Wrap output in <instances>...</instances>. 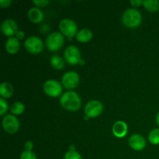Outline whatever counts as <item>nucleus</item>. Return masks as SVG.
Here are the masks:
<instances>
[{"mask_svg":"<svg viewBox=\"0 0 159 159\" xmlns=\"http://www.w3.org/2000/svg\"><path fill=\"white\" fill-rule=\"evenodd\" d=\"M60 104L68 111H78L82 107L81 98L75 92L68 91L64 93L60 99Z\"/></svg>","mask_w":159,"mask_h":159,"instance_id":"1","label":"nucleus"},{"mask_svg":"<svg viewBox=\"0 0 159 159\" xmlns=\"http://www.w3.org/2000/svg\"><path fill=\"white\" fill-rule=\"evenodd\" d=\"M142 16L140 11L135 9H129L122 16L123 24L129 28H137L141 25Z\"/></svg>","mask_w":159,"mask_h":159,"instance_id":"2","label":"nucleus"},{"mask_svg":"<svg viewBox=\"0 0 159 159\" xmlns=\"http://www.w3.org/2000/svg\"><path fill=\"white\" fill-rule=\"evenodd\" d=\"M65 37L58 32L51 33L46 40V45L50 51H57L63 47Z\"/></svg>","mask_w":159,"mask_h":159,"instance_id":"3","label":"nucleus"},{"mask_svg":"<svg viewBox=\"0 0 159 159\" xmlns=\"http://www.w3.org/2000/svg\"><path fill=\"white\" fill-rule=\"evenodd\" d=\"M26 51L31 54H39L43 49V43L41 39L36 36L28 37L24 43Z\"/></svg>","mask_w":159,"mask_h":159,"instance_id":"4","label":"nucleus"},{"mask_svg":"<svg viewBox=\"0 0 159 159\" xmlns=\"http://www.w3.org/2000/svg\"><path fill=\"white\" fill-rule=\"evenodd\" d=\"M59 29L63 35L68 38H71L76 34L78 30L75 22L70 19H64L59 23Z\"/></svg>","mask_w":159,"mask_h":159,"instance_id":"5","label":"nucleus"},{"mask_svg":"<svg viewBox=\"0 0 159 159\" xmlns=\"http://www.w3.org/2000/svg\"><path fill=\"white\" fill-rule=\"evenodd\" d=\"M43 91L51 97H57L62 93V85L57 81L50 79L43 85Z\"/></svg>","mask_w":159,"mask_h":159,"instance_id":"6","label":"nucleus"},{"mask_svg":"<svg viewBox=\"0 0 159 159\" xmlns=\"http://www.w3.org/2000/svg\"><path fill=\"white\" fill-rule=\"evenodd\" d=\"M80 78H79V74L75 71H68L65 73L61 79L62 85L65 88L68 89H75L79 85Z\"/></svg>","mask_w":159,"mask_h":159,"instance_id":"7","label":"nucleus"},{"mask_svg":"<svg viewBox=\"0 0 159 159\" xmlns=\"http://www.w3.org/2000/svg\"><path fill=\"white\" fill-rule=\"evenodd\" d=\"M65 57L66 61L71 65H75L82 60L81 52L79 48L74 45H70L65 51Z\"/></svg>","mask_w":159,"mask_h":159,"instance_id":"8","label":"nucleus"},{"mask_svg":"<svg viewBox=\"0 0 159 159\" xmlns=\"http://www.w3.org/2000/svg\"><path fill=\"white\" fill-rule=\"evenodd\" d=\"M102 110H103V106L98 100L89 101L85 107V116L88 117H97L102 113Z\"/></svg>","mask_w":159,"mask_h":159,"instance_id":"9","label":"nucleus"},{"mask_svg":"<svg viewBox=\"0 0 159 159\" xmlns=\"http://www.w3.org/2000/svg\"><path fill=\"white\" fill-rule=\"evenodd\" d=\"M2 127L8 133L14 134L20 128V122L13 115H6L2 120Z\"/></svg>","mask_w":159,"mask_h":159,"instance_id":"10","label":"nucleus"},{"mask_svg":"<svg viewBox=\"0 0 159 159\" xmlns=\"http://www.w3.org/2000/svg\"><path fill=\"white\" fill-rule=\"evenodd\" d=\"M1 29L4 35L7 37H12V36L16 35L18 32V26L17 23L15 20L12 19H6L2 23Z\"/></svg>","mask_w":159,"mask_h":159,"instance_id":"11","label":"nucleus"},{"mask_svg":"<svg viewBox=\"0 0 159 159\" xmlns=\"http://www.w3.org/2000/svg\"><path fill=\"white\" fill-rule=\"evenodd\" d=\"M129 144L134 151H142L146 146V141L141 134H133L129 138Z\"/></svg>","mask_w":159,"mask_h":159,"instance_id":"12","label":"nucleus"},{"mask_svg":"<svg viewBox=\"0 0 159 159\" xmlns=\"http://www.w3.org/2000/svg\"><path fill=\"white\" fill-rule=\"evenodd\" d=\"M127 124L122 120L116 121L113 126L112 131H113V135L118 138H122L125 137L127 134Z\"/></svg>","mask_w":159,"mask_h":159,"instance_id":"13","label":"nucleus"},{"mask_svg":"<svg viewBox=\"0 0 159 159\" xmlns=\"http://www.w3.org/2000/svg\"><path fill=\"white\" fill-rule=\"evenodd\" d=\"M28 17L33 23H40L43 20V13L40 9L37 7H34L28 11Z\"/></svg>","mask_w":159,"mask_h":159,"instance_id":"14","label":"nucleus"},{"mask_svg":"<svg viewBox=\"0 0 159 159\" xmlns=\"http://www.w3.org/2000/svg\"><path fill=\"white\" fill-rule=\"evenodd\" d=\"M20 43L16 37H9L6 43V49L8 53L14 54L20 50Z\"/></svg>","mask_w":159,"mask_h":159,"instance_id":"15","label":"nucleus"},{"mask_svg":"<svg viewBox=\"0 0 159 159\" xmlns=\"http://www.w3.org/2000/svg\"><path fill=\"white\" fill-rule=\"evenodd\" d=\"M93 34L90 30L89 29H82L76 34V39L79 42L81 43H87L93 38Z\"/></svg>","mask_w":159,"mask_h":159,"instance_id":"16","label":"nucleus"},{"mask_svg":"<svg viewBox=\"0 0 159 159\" xmlns=\"http://www.w3.org/2000/svg\"><path fill=\"white\" fill-rule=\"evenodd\" d=\"M13 94V87L8 82H2L0 85V95L2 98H10Z\"/></svg>","mask_w":159,"mask_h":159,"instance_id":"17","label":"nucleus"},{"mask_svg":"<svg viewBox=\"0 0 159 159\" xmlns=\"http://www.w3.org/2000/svg\"><path fill=\"white\" fill-rule=\"evenodd\" d=\"M51 65L54 69L61 70L65 68V62L61 57L58 55H54L51 58Z\"/></svg>","mask_w":159,"mask_h":159,"instance_id":"18","label":"nucleus"},{"mask_svg":"<svg viewBox=\"0 0 159 159\" xmlns=\"http://www.w3.org/2000/svg\"><path fill=\"white\" fill-rule=\"evenodd\" d=\"M143 6L148 12H155L159 9V1L158 0H146V1H143Z\"/></svg>","mask_w":159,"mask_h":159,"instance_id":"19","label":"nucleus"},{"mask_svg":"<svg viewBox=\"0 0 159 159\" xmlns=\"http://www.w3.org/2000/svg\"><path fill=\"white\" fill-rule=\"evenodd\" d=\"M25 106L22 102H16L12 104L11 107V112L14 115H20L24 112Z\"/></svg>","mask_w":159,"mask_h":159,"instance_id":"20","label":"nucleus"},{"mask_svg":"<svg viewBox=\"0 0 159 159\" xmlns=\"http://www.w3.org/2000/svg\"><path fill=\"white\" fill-rule=\"evenodd\" d=\"M148 140L154 145L159 144V129L155 128L149 133Z\"/></svg>","mask_w":159,"mask_h":159,"instance_id":"21","label":"nucleus"},{"mask_svg":"<svg viewBox=\"0 0 159 159\" xmlns=\"http://www.w3.org/2000/svg\"><path fill=\"white\" fill-rule=\"evenodd\" d=\"M64 159H82L79 152L75 151H69L65 155Z\"/></svg>","mask_w":159,"mask_h":159,"instance_id":"22","label":"nucleus"},{"mask_svg":"<svg viewBox=\"0 0 159 159\" xmlns=\"http://www.w3.org/2000/svg\"><path fill=\"white\" fill-rule=\"evenodd\" d=\"M20 159H37L35 153L32 151H24L20 155Z\"/></svg>","mask_w":159,"mask_h":159,"instance_id":"23","label":"nucleus"},{"mask_svg":"<svg viewBox=\"0 0 159 159\" xmlns=\"http://www.w3.org/2000/svg\"><path fill=\"white\" fill-rule=\"evenodd\" d=\"M8 110V103L3 98L0 99V115L3 116Z\"/></svg>","mask_w":159,"mask_h":159,"instance_id":"24","label":"nucleus"},{"mask_svg":"<svg viewBox=\"0 0 159 159\" xmlns=\"http://www.w3.org/2000/svg\"><path fill=\"white\" fill-rule=\"evenodd\" d=\"M33 3L36 6H40V7H44L50 3V1H47V0H42V1H33Z\"/></svg>","mask_w":159,"mask_h":159,"instance_id":"25","label":"nucleus"},{"mask_svg":"<svg viewBox=\"0 0 159 159\" xmlns=\"http://www.w3.org/2000/svg\"><path fill=\"white\" fill-rule=\"evenodd\" d=\"M11 3H12L11 0H2L0 1V6L2 8H7L10 6Z\"/></svg>","mask_w":159,"mask_h":159,"instance_id":"26","label":"nucleus"},{"mask_svg":"<svg viewBox=\"0 0 159 159\" xmlns=\"http://www.w3.org/2000/svg\"><path fill=\"white\" fill-rule=\"evenodd\" d=\"M24 148L26 151H32L33 148H34V144H33L32 141H27L26 142H25Z\"/></svg>","mask_w":159,"mask_h":159,"instance_id":"27","label":"nucleus"},{"mask_svg":"<svg viewBox=\"0 0 159 159\" xmlns=\"http://www.w3.org/2000/svg\"><path fill=\"white\" fill-rule=\"evenodd\" d=\"M130 4L133 6H134V7H138V6H141V4H143V1H140V0H133V1H130Z\"/></svg>","mask_w":159,"mask_h":159,"instance_id":"28","label":"nucleus"},{"mask_svg":"<svg viewBox=\"0 0 159 159\" xmlns=\"http://www.w3.org/2000/svg\"><path fill=\"white\" fill-rule=\"evenodd\" d=\"M16 38L18 39V40H22V39H23V37H24L25 36L24 32L22 30H18V32L16 33Z\"/></svg>","mask_w":159,"mask_h":159,"instance_id":"29","label":"nucleus"},{"mask_svg":"<svg viewBox=\"0 0 159 159\" xmlns=\"http://www.w3.org/2000/svg\"><path fill=\"white\" fill-rule=\"evenodd\" d=\"M156 122L157 124H158V125L159 126V112L158 113V114H157V116H156Z\"/></svg>","mask_w":159,"mask_h":159,"instance_id":"30","label":"nucleus"},{"mask_svg":"<svg viewBox=\"0 0 159 159\" xmlns=\"http://www.w3.org/2000/svg\"><path fill=\"white\" fill-rule=\"evenodd\" d=\"M75 148L74 145L71 146V148H70V151H75Z\"/></svg>","mask_w":159,"mask_h":159,"instance_id":"31","label":"nucleus"}]
</instances>
